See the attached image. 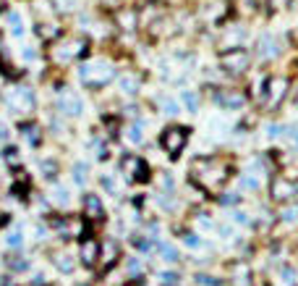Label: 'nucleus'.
<instances>
[{"instance_id":"f8f14e48","label":"nucleus","mask_w":298,"mask_h":286,"mask_svg":"<svg viewBox=\"0 0 298 286\" xmlns=\"http://www.w3.org/2000/svg\"><path fill=\"white\" fill-rule=\"evenodd\" d=\"M58 111H63L65 116H79L81 113V97L74 92H60L58 97Z\"/></svg>"},{"instance_id":"ea45409f","label":"nucleus","mask_w":298,"mask_h":286,"mask_svg":"<svg viewBox=\"0 0 298 286\" xmlns=\"http://www.w3.org/2000/svg\"><path fill=\"white\" fill-rule=\"evenodd\" d=\"M6 8V0H0V11H3Z\"/></svg>"},{"instance_id":"7ed1b4c3","label":"nucleus","mask_w":298,"mask_h":286,"mask_svg":"<svg viewBox=\"0 0 298 286\" xmlns=\"http://www.w3.org/2000/svg\"><path fill=\"white\" fill-rule=\"evenodd\" d=\"M86 50H89L86 37H71V39L60 42L58 48H53V58H55V63H71V60L86 55Z\"/></svg>"},{"instance_id":"aec40b11","label":"nucleus","mask_w":298,"mask_h":286,"mask_svg":"<svg viewBox=\"0 0 298 286\" xmlns=\"http://www.w3.org/2000/svg\"><path fill=\"white\" fill-rule=\"evenodd\" d=\"M118 84H121V90L126 95H136V92H139V76H136V74H123L118 79Z\"/></svg>"},{"instance_id":"423d86ee","label":"nucleus","mask_w":298,"mask_h":286,"mask_svg":"<svg viewBox=\"0 0 298 286\" xmlns=\"http://www.w3.org/2000/svg\"><path fill=\"white\" fill-rule=\"evenodd\" d=\"M6 105H8L11 113H29L34 108V95L27 87H13L6 95Z\"/></svg>"},{"instance_id":"7c9ffc66","label":"nucleus","mask_w":298,"mask_h":286,"mask_svg":"<svg viewBox=\"0 0 298 286\" xmlns=\"http://www.w3.org/2000/svg\"><path fill=\"white\" fill-rule=\"evenodd\" d=\"M196 283H204V286H217L220 281L212 278V276H196Z\"/></svg>"},{"instance_id":"2eb2a0df","label":"nucleus","mask_w":298,"mask_h":286,"mask_svg":"<svg viewBox=\"0 0 298 286\" xmlns=\"http://www.w3.org/2000/svg\"><path fill=\"white\" fill-rule=\"evenodd\" d=\"M278 53H280V42H278V37L262 34V37H259V55H262V58H274Z\"/></svg>"},{"instance_id":"0eeeda50","label":"nucleus","mask_w":298,"mask_h":286,"mask_svg":"<svg viewBox=\"0 0 298 286\" xmlns=\"http://www.w3.org/2000/svg\"><path fill=\"white\" fill-rule=\"evenodd\" d=\"M121 173H126L128 181H149V166L139 155H123Z\"/></svg>"},{"instance_id":"f704fd0d","label":"nucleus","mask_w":298,"mask_h":286,"mask_svg":"<svg viewBox=\"0 0 298 286\" xmlns=\"http://www.w3.org/2000/svg\"><path fill=\"white\" fill-rule=\"evenodd\" d=\"M165 103V113H178V105L173 100H163Z\"/></svg>"},{"instance_id":"9b49d317","label":"nucleus","mask_w":298,"mask_h":286,"mask_svg":"<svg viewBox=\"0 0 298 286\" xmlns=\"http://www.w3.org/2000/svg\"><path fill=\"white\" fill-rule=\"evenodd\" d=\"M231 283L233 286H254V276H251L248 262H233L231 265Z\"/></svg>"},{"instance_id":"393cba45","label":"nucleus","mask_w":298,"mask_h":286,"mask_svg":"<svg viewBox=\"0 0 298 286\" xmlns=\"http://www.w3.org/2000/svg\"><path fill=\"white\" fill-rule=\"evenodd\" d=\"M126 139H128L131 145H142V142H144L142 129H139V126H128V129H126Z\"/></svg>"},{"instance_id":"58836bf2","label":"nucleus","mask_w":298,"mask_h":286,"mask_svg":"<svg viewBox=\"0 0 298 286\" xmlns=\"http://www.w3.org/2000/svg\"><path fill=\"white\" fill-rule=\"evenodd\" d=\"M290 142H293V147L298 150V131H293V134H290Z\"/></svg>"},{"instance_id":"6e6552de","label":"nucleus","mask_w":298,"mask_h":286,"mask_svg":"<svg viewBox=\"0 0 298 286\" xmlns=\"http://www.w3.org/2000/svg\"><path fill=\"white\" fill-rule=\"evenodd\" d=\"M285 92H288V79H283V76H272V79H267L264 97H262V100H264V105L269 108V111H274V108H280Z\"/></svg>"},{"instance_id":"72a5a7b5","label":"nucleus","mask_w":298,"mask_h":286,"mask_svg":"<svg viewBox=\"0 0 298 286\" xmlns=\"http://www.w3.org/2000/svg\"><path fill=\"white\" fill-rule=\"evenodd\" d=\"M21 241H24V239H21V234H11L8 236V244L11 247H21Z\"/></svg>"},{"instance_id":"b1692460","label":"nucleus","mask_w":298,"mask_h":286,"mask_svg":"<svg viewBox=\"0 0 298 286\" xmlns=\"http://www.w3.org/2000/svg\"><path fill=\"white\" fill-rule=\"evenodd\" d=\"M180 100L186 103L189 111H196V108H199V95H196L194 90H183V92H180Z\"/></svg>"},{"instance_id":"6ab92c4d","label":"nucleus","mask_w":298,"mask_h":286,"mask_svg":"<svg viewBox=\"0 0 298 286\" xmlns=\"http://www.w3.org/2000/svg\"><path fill=\"white\" fill-rule=\"evenodd\" d=\"M295 283H298V273H295V268L283 265V268L278 271V286H295Z\"/></svg>"},{"instance_id":"20e7f679","label":"nucleus","mask_w":298,"mask_h":286,"mask_svg":"<svg viewBox=\"0 0 298 286\" xmlns=\"http://www.w3.org/2000/svg\"><path fill=\"white\" fill-rule=\"evenodd\" d=\"M159 145H163L165 152H170V158H178L183 147L189 145V129L186 126H168L159 137Z\"/></svg>"},{"instance_id":"1a4fd4ad","label":"nucleus","mask_w":298,"mask_h":286,"mask_svg":"<svg viewBox=\"0 0 298 286\" xmlns=\"http://www.w3.org/2000/svg\"><path fill=\"white\" fill-rule=\"evenodd\" d=\"M269 194H272L274 202H290L293 197L298 194V184L278 176V179H272V184H269Z\"/></svg>"},{"instance_id":"c756f323","label":"nucleus","mask_w":298,"mask_h":286,"mask_svg":"<svg viewBox=\"0 0 298 286\" xmlns=\"http://www.w3.org/2000/svg\"><path fill=\"white\" fill-rule=\"evenodd\" d=\"M53 200H55L58 205H65V202H68V192L58 187V189H55V197H53Z\"/></svg>"},{"instance_id":"ddd939ff","label":"nucleus","mask_w":298,"mask_h":286,"mask_svg":"<svg viewBox=\"0 0 298 286\" xmlns=\"http://www.w3.org/2000/svg\"><path fill=\"white\" fill-rule=\"evenodd\" d=\"M215 103H217V105H222L225 111H238V108H243L246 97H243L241 92L225 90V92H217V95H215Z\"/></svg>"},{"instance_id":"39448f33","label":"nucleus","mask_w":298,"mask_h":286,"mask_svg":"<svg viewBox=\"0 0 298 286\" xmlns=\"http://www.w3.org/2000/svg\"><path fill=\"white\" fill-rule=\"evenodd\" d=\"M248 63H251V55L241 45H233V48H227V50L220 53V66L225 71H231V74H243L248 69Z\"/></svg>"},{"instance_id":"bb28decb","label":"nucleus","mask_w":298,"mask_h":286,"mask_svg":"<svg viewBox=\"0 0 298 286\" xmlns=\"http://www.w3.org/2000/svg\"><path fill=\"white\" fill-rule=\"evenodd\" d=\"M8 21H11V27H13V34L16 37H21L24 34V27H21V16L13 11V13H8Z\"/></svg>"},{"instance_id":"4be33fe9","label":"nucleus","mask_w":298,"mask_h":286,"mask_svg":"<svg viewBox=\"0 0 298 286\" xmlns=\"http://www.w3.org/2000/svg\"><path fill=\"white\" fill-rule=\"evenodd\" d=\"M53 262H55V268H58V271H63V273H71V271H74V265H76L74 257H71V255H65V252H58V255L53 257Z\"/></svg>"},{"instance_id":"a211bd4d","label":"nucleus","mask_w":298,"mask_h":286,"mask_svg":"<svg viewBox=\"0 0 298 286\" xmlns=\"http://www.w3.org/2000/svg\"><path fill=\"white\" fill-rule=\"evenodd\" d=\"M116 21H118V27H123V29H133L136 21H139V13H136V8H121L116 13Z\"/></svg>"},{"instance_id":"5701e85b","label":"nucleus","mask_w":298,"mask_h":286,"mask_svg":"<svg viewBox=\"0 0 298 286\" xmlns=\"http://www.w3.org/2000/svg\"><path fill=\"white\" fill-rule=\"evenodd\" d=\"M37 34H39L44 42H53L55 37H60V27H58V24H39V27H37Z\"/></svg>"},{"instance_id":"a878e982","label":"nucleus","mask_w":298,"mask_h":286,"mask_svg":"<svg viewBox=\"0 0 298 286\" xmlns=\"http://www.w3.org/2000/svg\"><path fill=\"white\" fill-rule=\"evenodd\" d=\"M3 158H6L8 166H18V163H21V155H18V150H16V147H6Z\"/></svg>"},{"instance_id":"f3484780","label":"nucleus","mask_w":298,"mask_h":286,"mask_svg":"<svg viewBox=\"0 0 298 286\" xmlns=\"http://www.w3.org/2000/svg\"><path fill=\"white\" fill-rule=\"evenodd\" d=\"M100 255H102V268L107 271V268L112 265V262L118 260V244H116V241H112V239H107L105 244L100 247Z\"/></svg>"},{"instance_id":"e433bc0d","label":"nucleus","mask_w":298,"mask_h":286,"mask_svg":"<svg viewBox=\"0 0 298 286\" xmlns=\"http://www.w3.org/2000/svg\"><path fill=\"white\" fill-rule=\"evenodd\" d=\"M283 218H285L288 223H293L295 218H298V210H288V213H283Z\"/></svg>"},{"instance_id":"412c9836","label":"nucleus","mask_w":298,"mask_h":286,"mask_svg":"<svg viewBox=\"0 0 298 286\" xmlns=\"http://www.w3.org/2000/svg\"><path fill=\"white\" fill-rule=\"evenodd\" d=\"M18 131H21V134L27 137V142H29V145H34V147H37V145H39V139H42L39 126H37V124H21V126H18Z\"/></svg>"},{"instance_id":"2f4dec72","label":"nucleus","mask_w":298,"mask_h":286,"mask_svg":"<svg viewBox=\"0 0 298 286\" xmlns=\"http://www.w3.org/2000/svg\"><path fill=\"white\" fill-rule=\"evenodd\" d=\"M76 181H79V184L86 181V166H81V163L76 166Z\"/></svg>"},{"instance_id":"4c0bfd02","label":"nucleus","mask_w":298,"mask_h":286,"mask_svg":"<svg viewBox=\"0 0 298 286\" xmlns=\"http://www.w3.org/2000/svg\"><path fill=\"white\" fill-rule=\"evenodd\" d=\"M236 221L238 223H248V218H246V213H236Z\"/></svg>"},{"instance_id":"9d476101","label":"nucleus","mask_w":298,"mask_h":286,"mask_svg":"<svg viewBox=\"0 0 298 286\" xmlns=\"http://www.w3.org/2000/svg\"><path fill=\"white\" fill-rule=\"evenodd\" d=\"M79 257H81V262L86 268H95L97 262H100V244L95 239H81V247H79Z\"/></svg>"},{"instance_id":"a19ab883","label":"nucleus","mask_w":298,"mask_h":286,"mask_svg":"<svg viewBox=\"0 0 298 286\" xmlns=\"http://www.w3.org/2000/svg\"><path fill=\"white\" fill-rule=\"evenodd\" d=\"M128 286H142V283H136V281H133V283H128Z\"/></svg>"},{"instance_id":"cd10ccee","label":"nucleus","mask_w":298,"mask_h":286,"mask_svg":"<svg viewBox=\"0 0 298 286\" xmlns=\"http://www.w3.org/2000/svg\"><path fill=\"white\" fill-rule=\"evenodd\" d=\"M42 171L48 179H55V173H58V163L55 160H42Z\"/></svg>"},{"instance_id":"4468645a","label":"nucleus","mask_w":298,"mask_h":286,"mask_svg":"<svg viewBox=\"0 0 298 286\" xmlns=\"http://www.w3.org/2000/svg\"><path fill=\"white\" fill-rule=\"evenodd\" d=\"M84 215L86 218H95V221H102V218H105V208H102L97 194H86L84 197Z\"/></svg>"},{"instance_id":"dca6fc26","label":"nucleus","mask_w":298,"mask_h":286,"mask_svg":"<svg viewBox=\"0 0 298 286\" xmlns=\"http://www.w3.org/2000/svg\"><path fill=\"white\" fill-rule=\"evenodd\" d=\"M53 229H55V234H58V236L71 239V236L79 231V223L74 221V218H55V221H53Z\"/></svg>"},{"instance_id":"c9c22d12","label":"nucleus","mask_w":298,"mask_h":286,"mask_svg":"<svg viewBox=\"0 0 298 286\" xmlns=\"http://www.w3.org/2000/svg\"><path fill=\"white\" fill-rule=\"evenodd\" d=\"M128 271H131V273H139V271H142V262H139V260H131V262H128Z\"/></svg>"},{"instance_id":"473e14b6","label":"nucleus","mask_w":298,"mask_h":286,"mask_svg":"<svg viewBox=\"0 0 298 286\" xmlns=\"http://www.w3.org/2000/svg\"><path fill=\"white\" fill-rule=\"evenodd\" d=\"M8 265L13 271H27V260H8Z\"/></svg>"},{"instance_id":"c85d7f7f","label":"nucleus","mask_w":298,"mask_h":286,"mask_svg":"<svg viewBox=\"0 0 298 286\" xmlns=\"http://www.w3.org/2000/svg\"><path fill=\"white\" fill-rule=\"evenodd\" d=\"M159 283H163V286H173V283H178V276L175 273H163V276H159Z\"/></svg>"},{"instance_id":"f257e3e1","label":"nucleus","mask_w":298,"mask_h":286,"mask_svg":"<svg viewBox=\"0 0 298 286\" xmlns=\"http://www.w3.org/2000/svg\"><path fill=\"white\" fill-rule=\"evenodd\" d=\"M191 179L204 189V192H217L227 179H231V168L220 158H196L191 163Z\"/></svg>"},{"instance_id":"f03ea898","label":"nucleus","mask_w":298,"mask_h":286,"mask_svg":"<svg viewBox=\"0 0 298 286\" xmlns=\"http://www.w3.org/2000/svg\"><path fill=\"white\" fill-rule=\"evenodd\" d=\"M79 76L86 87H105L116 79V69H112L110 60H91L79 69Z\"/></svg>"}]
</instances>
